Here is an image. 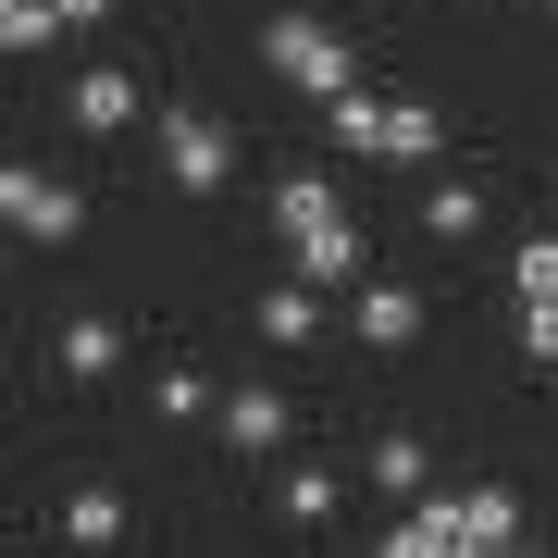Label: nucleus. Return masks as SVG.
Here are the masks:
<instances>
[{"label":"nucleus","instance_id":"obj_1","mask_svg":"<svg viewBox=\"0 0 558 558\" xmlns=\"http://www.w3.org/2000/svg\"><path fill=\"white\" fill-rule=\"evenodd\" d=\"M521 546V497L509 484H447V497H398L385 558H497Z\"/></svg>","mask_w":558,"mask_h":558},{"label":"nucleus","instance_id":"obj_2","mask_svg":"<svg viewBox=\"0 0 558 558\" xmlns=\"http://www.w3.org/2000/svg\"><path fill=\"white\" fill-rule=\"evenodd\" d=\"M274 236L299 248L311 286H348V274H360V223H348V199H336L323 174H286V186H274Z\"/></svg>","mask_w":558,"mask_h":558},{"label":"nucleus","instance_id":"obj_3","mask_svg":"<svg viewBox=\"0 0 558 558\" xmlns=\"http://www.w3.org/2000/svg\"><path fill=\"white\" fill-rule=\"evenodd\" d=\"M260 50H274V75L299 87V100H336V87H360L348 38H336V25H311V13H286V25H274V38H260Z\"/></svg>","mask_w":558,"mask_h":558},{"label":"nucleus","instance_id":"obj_4","mask_svg":"<svg viewBox=\"0 0 558 558\" xmlns=\"http://www.w3.org/2000/svg\"><path fill=\"white\" fill-rule=\"evenodd\" d=\"M0 211H13V236H38V248H62L87 223V199L62 174H38V161H13V174H0Z\"/></svg>","mask_w":558,"mask_h":558},{"label":"nucleus","instance_id":"obj_5","mask_svg":"<svg viewBox=\"0 0 558 558\" xmlns=\"http://www.w3.org/2000/svg\"><path fill=\"white\" fill-rule=\"evenodd\" d=\"M161 174H174L186 199H211V186L236 174V137H223V124H186V112H174V124H161Z\"/></svg>","mask_w":558,"mask_h":558},{"label":"nucleus","instance_id":"obj_6","mask_svg":"<svg viewBox=\"0 0 558 558\" xmlns=\"http://www.w3.org/2000/svg\"><path fill=\"white\" fill-rule=\"evenodd\" d=\"M75 124H87V137H124V124H137V75L87 62V75H75Z\"/></svg>","mask_w":558,"mask_h":558},{"label":"nucleus","instance_id":"obj_7","mask_svg":"<svg viewBox=\"0 0 558 558\" xmlns=\"http://www.w3.org/2000/svg\"><path fill=\"white\" fill-rule=\"evenodd\" d=\"M323 137H336L348 161H385V100L373 87H336V100H323Z\"/></svg>","mask_w":558,"mask_h":558},{"label":"nucleus","instance_id":"obj_8","mask_svg":"<svg viewBox=\"0 0 558 558\" xmlns=\"http://www.w3.org/2000/svg\"><path fill=\"white\" fill-rule=\"evenodd\" d=\"M422 336V299H410V286H360V348H385V360H398Z\"/></svg>","mask_w":558,"mask_h":558},{"label":"nucleus","instance_id":"obj_9","mask_svg":"<svg viewBox=\"0 0 558 558\" xmlns=\"http://www.w3.org/2000/svg\"><path fill=\"white\" fill-rule=\"evenodd\" d=\"M311 336H323V299H311V274H299V286L260 299V348H311Z\"/></svg>","mask_w":558,"mask_h":558},{"label":"nucleus","instance_id":"obj_10","mask_svg":"<svg viewBox=\"0 0 558 558\" xmlns=\"http://www.w3.org/2000/svg\"><path fill=\"white\" fill-rule=\"evenodd\" d=\"M223 447H286V398L274 385H236L223 398Z\"/></svg>","mask_w":558,"mask_h":558},{"label":"nucleus","instance_id":"obj_11","mask_svg":"<svg viewBox=\"0 0 558 558\" xmlns=\"http://www.w3.org/2000/svg\"><path fill=\"white\" fill-rule=\"evenodd\" d=\"M62 534H75V546H124V497H112V484H75Z\"/></svg>","mask_w":558,"mask_h":558},{"label":"nucleus","instance_id":"obj_12","mask_svg":"<svg viewBox=\"0 0 558 558\" xmlns=\"http://www.w3.org/2000/svg\"><path fill=\"white\" fill-rule=\"evenodd\" d=\"M149 398H161V422H223V385H211V373H186V360L149 385Z\"/></svg>","mask_w":558,"mask_h":558},{"label":"nucleus","instance_id":"obj_13","mask_svg":"<svg viewBox=\"0 0 558 558\" xmlns=\"http://www.w3.org/2000/svg\"><path fill=\"white\" fill-rule=\"evenodd\" d=\"M447 149V124L422 112V100H385V161H435Z\"/></svg>","mask_w":558,"mask_h":558},{"label":"nucleus","instance_id":"obj_14","mask_svg":"<svg viewBox=\"0 0 558 558\" xmlns=\"http://www.w3.org/2000/svg\"><path fill=\"white\" fill-rule=\"evenodd\" d=\"M62 25H75L62 0H0V50H50Z\"/></svg>","mask_w":558,"mask_h":558},{"label":"nucleus","instance_id":"obj_15","mask_svg":"<svg viewBox=\"0 0 558 558\" xmlns=\"http://www.w3.org/2000/svg\"><path fill=\"white\" fill-rule=\"evenodd\" d=\"M112 360H124V336H112V323H62V373H75V385H100Z\"/></svg>","mask_w":558,"mask_h":558},{"label":"nucleus","instance_id":"obj_16","mask_svg":"<svg viewBox=\"0 0 558 558\" xmlns=\"http://www.w3.org/2000/svg\"><path fill=\"white\" fill-rule=\"evenodd\" d=\"M373 484L385 497H422V435H373Z\"/></svg>","mask_w":558,"mask_h":558},{"label":"nucleus","instance_id":"obj_17","mask_svg":"<svg viewBox=\"0 0 558 558\" xmlns=\"http://www.w3.org/2000/svg\"><path fill=\"white\" fill-rule=\"evenodd\" d=\"M484 223V186H435V199H422V236H472Z\"/></svg>","mask_w":558,"mask_h":558},{"label":"nucleus","instance_id":"obj_18","mask_svg":"<svg viewBox=\"0 0 558 558\" xmlns=\"http://www.w3.org/2000/svg\"><path fill=\"white\" fill-rule=\"evenodd\" d=\"M509 286H521V299H558V236H521V260H509Z\"/></svg>","mask_w":558,"mask_h":558},{"label":"nucleus","instance_id":"obj_19","mask_svg":"<svg viewBox=\"0 0 558 558\" xmlns=\"http://www.w3.org/2000/svg\"><path fill=\"white\" fill-rule=\"evenodd\" d=\"M286 521H336V472H286Z\"/></svg>","mask_w":558,"mask_h":558},{"label":"nucleus","instance_id":"obj_20","mask_svg":"<svg viewBox=\"0 0 558 558\" xmlns=\"http://www.w3.org/2000/svg\"><path fill=\"white\" fill-rule=\"evenodd\" d=\"M521 348H534V360H558V299H521Z\"/></svg>","mask_w":558,"mask_h":558},{"label":"nucleus","instance_id":"obj_21","mask_svg":"<svg viewBox=\"0 0 558 558\" xmlns=\"http://www.w3.org/2000/svg\"><path fill=\"white\" fill-rule=\"evenodd\" d=\"M62 13H75V25H100V13H112V0H62Z\"/></svg>","mask_w":558,"mask_h":558},{"label":"nucleus","instance_id":"obj_22","mask_svg":"<svg viewBox=\"0 0 558 558\" xmlns=\"http://www.w3.org/2000/svg\"><path fill=\"white\" fill-rule=\"evenodd\" d=\"M546 13H558V0H546Z\"/></svg>","mask_w":558,"mask_h":558}]
</instances>
